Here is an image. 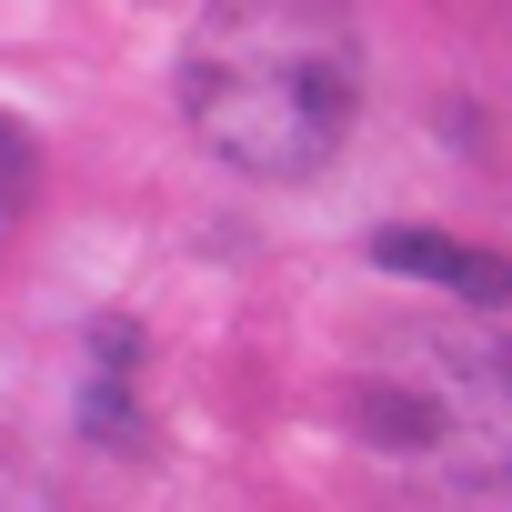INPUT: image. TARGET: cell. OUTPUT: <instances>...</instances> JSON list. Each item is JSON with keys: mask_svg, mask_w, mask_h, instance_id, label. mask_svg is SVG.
I'll list each match as a JSON object with an SVG mask.
<instances>
[{"mask_svg": "<svg viewBox=\"0 0 512 512\" xmlns=\"http://www.w3.org/2000/svg\"><path fill=\"white\" fill-rule=\"evenodd\" d=\"M181 121L241 181H322L362 121V11L211 0L181 41Z\"/></svg>", "mask_w": 512, "mask_h": 512, "instance_id": "obj_1", "label": "cell"}, {"mask_svg": "<svg viewBox=\"0 0 512 512\" xmlns=\"http://www.w3.org/2000/svg\"><path fill=\"white\" fill-rule=\"evenodd\" d=\"M342 442L422 502L512 492V342L492 322H392L332 372Z\"/></svg>", "mask_w": 512, "mask_h": 512, "instance_id": "obj_2", "label": "cell"}, {"mask_svg": "<svg viewBox=\"0 0 512 512\" xmlns=\"http://www.w3.org/2000/svg\"><path fill=\"white\" fill-rule=\"evenodd\" d=\"M372 262H382V272H402V282H432V292H452L462 312H502V302H512V262H502V251H482V241H452V231H422V221H402V231H372Z\"/></svg>", "mask_w": 512, "mask_h": 512, "instance_id": "obj_3", "label": "cell"}, {"mask_svg": "<svg viewBox=\"0 0 512 512\" xmlns=\"http://www.w3.org/2000/svg\"><path fill=\"white\" fill-rule=\"evenodd\" d=\"M31 181H41V151H31V131H21L11 111H0V231L31 211Z\"/></svg>", "mask_w": 512, "mask_h": 512, "instance_id": "obj_4", "label": "cell"}, {"mask_svg": "<svg viewBox=\"0 0 512 512\" xmlns=\"http://www.w3.org/2000/svg\"><path fill=\"white\" fill-rule=\"evenodd\" d=\"M0 512H51V492H41V472L0 442Z\"/></svg>", "mask_w": 512, "mask_h": 512, "instance_id": "obj_5", "label": "cell"}]
</instances>
